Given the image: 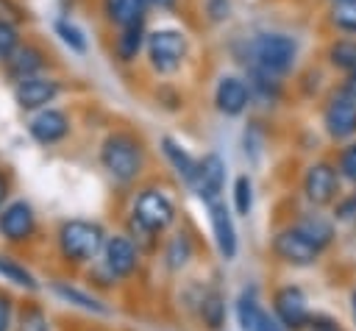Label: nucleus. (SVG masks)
Returning <instances> with one entry per match:
<instances>
[{
    "label": "nucleus",
    "mask_w": 356,
    "mask_h": 331,
    "mask_svg": "<svg viewBox=\"0 0 356 331\" xmlns=\"http://www.w3.org/2000/svg\"><path fill=\"white\" fill-rule=\"evenodd\" d=\"M253 67L270 75L286 72L298 58V42L286 33H261L250 45Z\"/></svg>",
    "instance_id": "nucleus-1"
},
{
    "label": "nucleus",
    "mask_w": 356,
    "mask_h": 331,
    "mask_svg": "<svg viewBox=\"0 0 356 331\" xmlns=\"http://www.w3.org/2000/svg\"><path fill=\"white\" fill-rule=\"evenodd\" d=\"M103 167L117 178V181H134L142 170V147L134 136L128 134H114L103 142L100 150Z\"/></svg>",
    "instance_id": "nucleus-2"
},
{
    "label": "nucleus",
    "mask_w": 356,
    "mask_h": 331,
    "mask_svg": "<svg viewBox=\"0 0 356 331\" xmlns=\"http://www.w3.org/2000/svg\"><path fill=\"white\" fill-rule=\"evenodd\" d=\"M58 248H61L64 259H72V261L95 259L97 250L103 248V231L97 225H92V223L70 220L58 231Z\"/></svg>",
    "instance_id": "nucleus-3"
},
{
    "label": "nucleus",
    "mask_w": 356,
    "mask_h": 331,
    "mask_svg": "<svg viewBox=\"0 0 356 331\" xmlns=\"http://www.w3.org/2000/svg\"><path fill=\"white\" fill-rule=\"evenodd\" d=\"M147 56L153 70L159 72H172L181 67L184 56H186V39L181 31L172 28H159L147 36Z\"/></svg>",
    "instance_id": "nucleus-4"
},
{
    "label": "nucleus",
    "mask_w": 356,
    "mask_h": 331,
    "mask_svg": "<svg viewBox=\"0 0 356 331\" xmlns=\"http://www.w3.org/2000/svg\"><path fill=\"white\" fill-rule=\"evenodd\" d=\"M172 203L167 200V195L156 192V189H145L139 197H136V206H134V220L147 228V231H161L172 223Z\"/></svg>",
    "instance_id": "nucleus-5"
},
{
    "label": "nucleus",
    "mask_w": 356,
    "mask_h": 331,
    "mask_svg": "<svg viewBox=\"0 0 356 331\" xmlns=\"http://www.w3.org/2000/svg\"><path fill=\"white\" fill-rule=\"evenodd\" d=\"M325 128L334 139L356 134V100L348 92H339L325 106Z\"/></svg>",
    "instance_id": "nucleus-6"
},
{
    "label": "nucleus",
    "mask_w": 356,
    "mask_h": 331,
    "mask_svg": "<svg viewBox=\"0 0 356 331\" xmlns=\"http://www.w3.org/2000/svg\"><path fill=\"white\" fill-rule=\"evenodd\" d=\"M317 245L300 231V228H289V231H281L275 236V253L284 259V261H292V264H312L314 256H317Z\"/></svg>",
    "instance_id": "nucleus-7"
},
{
    "label": "nucleus",
    "mask_w": 356,
    "mask_h": 331,
    "mask_svg": "<svg viewBox=\"0 0 356 331\" xmlns=\"http://www.w3.org/2000/svg\"><path fill=\"white\" fill-rule=\"evenodd\" d=\"M0 234L11 242H22L33 234V211L25 200H17L3 209L0 214Z\"/></svg>",
    "instance_id": "nucleus-8"
},
{
    "label": "nucleus",
    "mask_w": 356,
    "mask_h": 331,
    "mask_svg": "<svg viewBox=\"0 0 356 331\" xmlns=\"http://www.w3.org/2000/svg\"><path fill=\"white\" fill-rule=\"evenodd\" d=\"M58 95V83L50 78H25L17 83L14 97L19 103V108H39L47 106L53 97Z\"/></svg>",
    "instance_id": "nucleus-9"
},
{
    "label": "nucleus",
    "mask_w": 356,
    "mask_h": 331,
    "mask_svg": "<svg viewBox=\"0 0 356 331\" xmlns=\"http://www.w3.org/2000/svg\"><path fill=\"white\" fill-rule=\"evenodd\" d=\"M248 100H250V89L245 86V81L228 75V78H222V81L217 83L214 103H217V108H220L222 114H228V117L242 114L245 106H248Z\"/></svg>",
    "instance_id": "nucleus-10"
},
{
    "label": "nucleus",
    "mask_w": 356,
    "mask_h": 331,
    "mask_svg": "<svg viewBox=\"0 0 356 331\" xmlns=\"http://www.w3.org/2000/svg\"><path fill=\"white\" fill-rule=\"evenodd\" d=\"M70 131V122L61 111L56 108H44L42 114H36L31 120V136L39 142V145H53L58 139H64Z\"/></svg>",
    "instance_id": "nucleus-11"
},
{
    "label": "nucleus",
    "mask_w": 356,
    "mask_h": 331,
    "mask_svg": "<svg viewBox=\"0 0 356 331\" xmlns=\"http://www.w3.org/2000/svg\"><path fill=\"white\" fill-rule=\"evenodd\" d=\"M303 186H306V197L312 203H328L334 197V192H337V172H334V167L312 164L309 172H306Z\"/></svg>",
    "instance_id": "nucleus-12"
},
{
    "label": "nucleus",
    "mask_w": 356,
    "mask_h": 331,
    "mask_svg": "<svg viewBox=\"0 0 356 331\" xmlns=\"http://www.w3.org/2000/svg\"><path fill=\"white\" fill-rule=\"evenodd\" d=\"M209 214H211V228H214V239H217V248L225 259H231L236 253V231H234V223H231V214L228 209L214 197L209 200Z\"/></svg>",
    "instance_id": "nucleus-13"
},
{
    "label": "nucleus",
    "mask_w": 356,
    "mask_h": 331,
    "mask_svg": "<svg viewBox=\"0 0 356 331\" xmlns=\"http://www.w3.org/2000/svg\"><path fill=\"white\" fill-rule=\"evenodd\" d=\"M275 314H278V320L286 328H300L306 323V317H309L306 314V298H303V292L295 289V286L281 289L275 295Z\"/></svg>",
    "instance_id": "nucleus-14"
},
{
    "label": "nucleus",
    "mask_w": 356,
    "mask_h": 331,
    "mask_svg": "<svg viewBox=\"0 0 356 331\" xmlns=\"http://www.w3.org/2000/svg\"><path fill=\"white\" fill-rule=\"evenodd\" d=\"M222 181H225V164L217 153H209L200 164H197V189H200V197L209 203L220 195L222 189Z\"/></svg>",
    "instance_id": "nucleus-15"
},
{
    "label": "nucleus",
    "mask_w": 356,
    "mask_h": 331,
    "mask_svg": "<svg viewBox=\"0 0 356 331\" xmlns=\"http://www.w3.org/2000/svg\"><path fill=\"white\" fill-rule=\"evenodd\" d=\"M106 267L114 275H128L136 267V250L125 236H111L106 242Z\"/></svg>",
    "instance_id": "nucleus-16"
},
{
    "label": "nucleus",
    "mask_w": 356,
    "mask_h": 331,
    "mask_svg": "<svg viewBox=\"0 0 356 331\" xmlns=\"http://www.w3.org/2000/svg\"><path fill=\"white\" fill-rule=\"evenodd\" d=\"M145 8H147V0H103L106 17L120 28L139 25L145 19Z\"/></svg>",
    "instance_id": "nucleus-17"
},
{
    "label": "nucleus",
    "mask_w": 356,
    "mask_h": 331,
    "mask_svg": "<svg viewBox=\"0 0 356 331\" xmlns=\"http://www.w3.org/2000/svg\"><path fill=\"white\" fill-rule=\"evenodd\" d=\"M42 64H44L42 50H36V47H31V45L17 47V50L8 56V70H11V75L19 78V81L33 78V72L42 70Z\"/></svg>",
    "instance_id": "nucleus-18"
},
{
    "label": "nucleus",
    "mask_w": 356,
    "mask_h": 331,
    "mask_svg": "<svg viewBox=\"0 0 356 331\" xmlns=\"http://www.w3.org/2000/svg\"><path fill=\"white\" fill-rule=\"evenodd\" d=\"M161 145H164V153H167L170 164L175 167V172H178L184 181H197V161H195L181 145H175L172 139H164Z\"/></svg>",
    "instance_id": "nucleus-19"
},
{
    "label": "nucleus",
    "mask_w": 356,
    "mask_h": 331,
    "mask_svg": "<svg viewBox=\"0 0 356 331\" xmlns=\"http://www.w3.org/2000/svg\"><path fill=\"white\" fill-rule=\"evenodd\" d=\"M53 292H56L58 298H64V300H70V303H75V306L86 309V312L108 314V309H106V306H103L97 298H92V295H86V292H81V289H75V286H70V284H61V281H56V284H53Z\"/></svg>",
    "instance_id": "nucleus-20"
},
{
    "label": "nucleus",
    "mask_w": 356,
    "mask_h": 331,
    "mask_svg": "<svg viewBox=\"0 0 356 331\" xmlns=\"http://www.w3.org/2000/svg\"><path fill=\"white\" fill-rule=\"evenodd\" d=\"M236 317H239L242 331H259V328H261V323H264V312L259 309L253 292H245V295L239 298V303H236Z\"/></svg>",
    "instance_id": "nucleus-21"
},
{
    "label": "nucleus",
    "mask_w": 356,
    "mask_h": 331,
    "mask_svg": "<svg viewBox=\"0 0 356 331\" xmlns=\"http://www.w3.org/2000/svg\"><path fill=\"white\" fill-rule=\"evenodd\" d=\"M139 47H142V22H139V25H128V28H122V33H120L117 42H114L117 56H120L122 61H134L136 53H139Z\"/></svg>",
    "instance_id": "nucleus-22"
},
{
    "label": "nucleus",
    "mask_w": 356,
    "mask_h": 331,
    "mask_svg": "<svg viewBox=\"0 0 356 331\" xmlns=\"http://www.w3.org/2000/svg\"><path fill=\"white\" fill-rule=\"evenodd\" d=\"M328 19L334 28L345 31V33H356V0H337L331 3Z\"/></svg>",
    "instance_id": "nucleus-23"
},
{
    "label": "nucleus",
    "mask_w": 356,
    "mask_h": 331,
    "mask_svg": "<svg viewBox=\"0 0 356 331\" xmlns=\"http://www.w3.org/2000/svg\"><path fill=\"white\" fill-rule=\"evenodd\" d=\"M328 58H331L334 67L345 70L348 75L356 72V42H353V39H339V42H334L331 50H328Z\"/></svg>",
    "instance_id": "nucleus-24"
},
{
    "label": "nucleus",
    "mask_w": 356,
    "mask_h": 331,
    "mask_svg": "<svg viewBox=\"0 0 356 331\" xmlns=\"http://www.w3.org/2000/svg\"><path fill=\"white\" fill-rule=\"evenodd\" d=\"M0 275H3L6 281H14L17 286L36 289V278H33L22 264H17V261H14V259H8V256H0Z\"/></svg>",
    "instance_id": "nucleus-25"
},
{
    "label": "nucleus",
    "mask_w": 356,
    "mask_h": 331,
    "mask_svg": "<svg viewBox=\"0 0 356 331\" xmlns=\"http://www.w3.org/2000/svg\"><path fill=\"white\" fill-rule=\"evenodd\" d=\"M298 228H300V231H303V234H306V236H309V239H312L317 248H325V245L331 242V225H328V223H323L320 217L303 220Z\"/></svg>",
    "instance_id": "nucleus-26"
},
{
    "label": "nucleus",
    "mask_w": 356,
    "mask_h": 331,
    "mask_svg": "<svg viewBox=\"0 0 356 331\" xmlns=\"http://www.w3.org/2000/svg\"><path fill=\"white\" fill-rule=\"evenodd\" d=\"M19 331H50V323L39 306H25L19 314Z\"/></svg>",
    "instance_id": "nucleus-27"
},
{
    "label": "nucleus",
    "mask_w": 356,
    "mask_h": 331,
    "mask_svg": "<svg viewBox=\"0 0 356 331\" xmlns=\"http://www.w3.org/2000/svg\"><path fill=\"white\" fill-rule=\"evenodd\" d=\"M234 203H236V211L239 214H248L250 206H253V186H250V178L248 175H239L236 184H234Z\"/></svg>",
    "instance_id": "nucleus-28"
},
{
    "label": "nucleus",
    "mask_w": 356,
    "mask_h": 331,
    "mask_svg": "<svg viewBox=\"0 0 356 331\" xmlns=\"http://www.w3.org/2000/svg\"><path fill=\"white\" fill-rule=\"evenodd\" d=\"M56 28H58L61 39H64V42H67V45H70L72 50H78V53H83V50H86V39H83V33H81V31H78V28H75L72 22L61 19V22L56 25Z\"/></svg>",
    "instance_id": "nucleus-29"
},
{
    "label": "nucleus",
    "mask_w": 356,
    "mask_h": 331,
    "mask_svg": "<svg viewBox=\"0 0 356 331\" xmlns=\"http://www.w3.org/2000/svg\"><path fill=\"white\" fill-rule=\"evenodd\" d=\"M203 317H206L209 328H220V323H222V300H220V295H209L203 300Z\"/></svg>",
    "instance_id": "nucleus-30"
},
{
    "label": "nucleus",
    "mask_w": 356,
    "mask_h": 331,
    "mask_svg": "<svg viewBox=\"0 0 356 331\" xmlns=\"http://www.w3.org/2000/svg\"><path fill=\"white\" fill-rule=\"evenodd\" d=\"M17 50V31L11 22H0V58H8Z\"/></svg>",
    "instance_id": "nucleus-31"
},
{
    "label": "nucleus",
    "mask_w": 356,
    "mask_h": 331,
    "mask_svg": "<svg viewBox=\"0 0 356 331\" xmlns=\"http://www.w3.org/2000/svg\"><path fill=\"white\" fill-rule=\"evenodd\" d=\"M186 256H189V242H186V236H184V234H178V236L172 239V245H170L167 259H170V264H172V267H181V264L186 261Z\"/></svg>",
    "instance_id": "nucleus-32"
},
{
    "label": "nucleus",
    "mask_w": 356,
    "mask_h": 331,
    "mask_svg": "<svg viewBox=\"0 0 356 331\" xmlns=\"http://www.w3.org/2000/svg\"><path fill=\"white\" fill-rule=\"evenodd\" d=\"M339 167H342V175H345V178L356 181V145H350V147L342 153V161H339Z\"/></svg>",
    "instance_id": "nucleus-33"
},
{
    "label": "nucleus",
    "mask_w": 356,
    "mask_h": 331,
    "mask_svg": "<svg viewBox=\"0 0 356 331\" xmlns=\"http://www.w3.org/2000/svg\"><path fill=\"white\" fill-rule=\"evenodd\" d=\"M19 19V8L11 0H0V22H17Z\"/></svg>",
    "instance_id": "nucleus-34"
},
{
    "label": "nucleus",
    "mask_w": 356,
    "mask_h": 331,
    "mask_svg": "<svg viewBox=\"0 0 356 331\" xmlns=\"http://www.w3.org/2000/svg\"><path fill=\"white\" fill-rule=\"evenodd\" d=\"M8 317H11V303L6 295H0V331L8 328Z\"/></svg>",
    "instance_id": "nucleus-35"
},
{
    "label": "nucleus",
    "mask_w": 356,
    "mask_h": 331,
    "mask_svg": "<svg viewBox=\"0 0 356 331\" xmlns=\"http://www.w3.org/2000/svg\"><path fill=\"white\" fill-rule=\"evenodd\" d=\"M337 214L342 217V220H350V217H356V197H350V200H345L339 209H337Z\"/></svg>",
    "instance_id": "nucleus-36"
},
{
    "label": "nucleus",
    "mask_w": 356,
    "mask_h": 331,
    "mask_svg": "<svg viewBox=\"0 0 356 331\" xmlns=\"http://www.w3.org/2000/svg\"><path fill=\"white\" fill-rule=\"evenodd\" d=\"M259 331H284V328H281L273 317H267V314H264V323H261V328H259Z\"/></svg>",
    "instance_id": "nucleus-37"
},
{
    "label": "nucleus",
    "mask_w": 356,
    "mask_h": 331,
    "mask_svg": "<svg viewBox=\"0 0 356 331\" xmlns=\"http://www.w3.org/2000/svg\"><path fill=\"white\" fill-rule=\"evenodd\" d=\"M345 92H348V95H350V97L356 100V72H350V75H348V83H345Z\"/></svg>",
    "instance_id": "nucleus-38"
},
{
    "label": "nucleus",
    "mask_w": 356,
    "mask_h": 331,
    "mask_svg": "<svg viewBox=\"0 0 356 331\" xmlns=\"http://www.w3.org/2000/svg\"><path fill=\"white\" fill-rule=\"evenodd\" d=\"M147 3H153V6H159V8H172V6H175V0H147Z\"/></svg>",
    "instance_id": "nucleus-39"
},
{
    "label": "nucleus",
    "mask_w": 356,
    "mask_h": 331,
    "mask_svg": "<svg viewBox=\"0 0 356 331\" xmlns=\"http://www.w3.org/2000/svg\"><path fill=\"white\" fill-rule=\"evenodd\" d=\"M3 197H6V178H3V172H0V203H3Z\"/></svg>",
    "instance_id": "nucleus-40"
},
{
    "label": "nucleus",
    "mask_w": 356,
    "mask_h": 331,
    "mask_svg": "<svg viewBox=\"0 0 356 331\" xmlns=\"http://www.w3.org/2000/svg\"><path fill=\"white\" fill-rule=\"evenodd\" d=\"M353 314H356V298H353Z\"/></svg>",
    "instance_id": "nucleus-41"
},
{
    "label": "nucleus",
    "mask_w": 356,
    "mask_h": 331,
    "mask_svg": "<svg viewBox=\"0 0 356 331\" xmlns=\"http://www.w3.org/2000/svg\"><path fill=\"white\" fill-rule=\"evenodd\" d=\"M331 3H337V0H331Z\"/></svg>",
    "instance_id": "nucleus-42"
}]
</instances>
